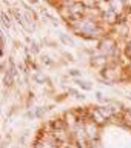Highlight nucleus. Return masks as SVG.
Masks as SVG:
<instances>
[{"instance_id": "f257e3e1", "label": "nucleus", "mask_w": 131, "mask_h": 148, "mask_svg": "<svg viewBox=\"0 0 131 148\" xmlns=\"http://www.w3.org/2000/svg\"><path fill=\"white\" fill-rule=\"evenodd\" d=\"M97 51H99L100 54H104V56H108V57L117 54V45H116V40L113 39V37H110V36L102 37V39L99 40Z\"/></svg>"}, {"instance_id": "f03ea898", "label": "nucleus", "mask_w": 131, "mask_h": 148, "mask_svg": "<svg viewBox=\"0 0 131 148\" xmlns=\"http://www.w3.org/2000/svg\"><path fill=\"white\" fill-rule=\"evenodd\" d=\"M90 62H91V66H94L96 69H99V71H104V69H105V68H108V65L111 63L108 56L100 54L99 51H97V53L90 59Z\"/></svg>"}, {"instance_id": "7ed1b4c3", "label": "nucleus", "mask_w": 131, "mask_h": 148, "mask_svg": "<svg viewBox=\"0 0 131 148\" xmlns=\"http://www.w3.org/2000/svg\"><path fill=\"white\" fill-rule=\"evenodd\" d=\"M85 133L90 140H94V139L97 137V134H99V125H97L96 122H93V120H90V122L85 123Z\"/></svg>"}, {"instance_id": "20e7f679", "label": "nucleus", "mask_w": 131, "mask_h": 148, "mask_svg": "<svg viewBox=\"0 0 131 148\" xmlns=\"http://www.w3.org/2000/svg\"><path fill=\"white\" fill-rule=\"evenodd\" d=\"M90 117H91V120H93V122H96L97 125H104V123H106V122H108V119H106L105 116L100 113V111H99V108H94V110H93L91 113H90Z\"/></svg>"}, {"instance_id": "39448f33", "label": "nucleus", "mask_w": 131, "mask_h": 148, "mask_svg": "<svg viewBox=\"0 0 131 148\" xmlns=\"http://www.w3.org/2000/svg\"><path fill=\"white\" fill-rule=\"evenodd\" d=\"M34 80H36L37 83H40V85H43V83H46V82H48V77H46L43 73H40V71H36V73H34Z\"/></svg>"}, {"instance_id": "423d86ee", "label": "nucleus", "mask_w": 131, "mask_h": 148, "mask_svg": "<svg viewBox=\"0 0 131 148\" xmlns=\"http://www.w3.org/2000/svg\"><path fill=\"white\" fill-rule=\"evenodd\" d=\"M77 83V85H80V88L82 90H85V91H90V90H93V85L90 82H83V80H80V79H76V80H74Z\"/></svg>"}, {"instance_id": "0eeeda50", "label": "nucleus", "mask_w": 131, "mask_h": 148, "mask_svg": "<svg viewBox=\"0 0 131 148\" xmlns=\"http://www.w3.org/2000/svg\"><path fill=\"white\" fill-rule=\"evenodd\" d=\"M60 42H62V43H65V45L74 46V40H73V39H69L67 34H60Z\"/></svg>"}, {"instance_id": "6e6552de", "label": "nucleus", "mask_w": 131, "mask_h": 148, "mask_svg": "<svg viewBox=\"0 0 131 148\" xmlns=\"http://www.w3.org/2000/svg\"><path fill=\"white\" fill-rule=\"evenodd\" d=\"M42 62H43L45 66H53V59L46 57V56H42Z\"/></svg>"}, {"instance_id": "1a4fd4ad", "label": "nucleus", "mask_w": 131, "mask_h": 148, "mask_svg": "<svg viewBox=\"0 0 131 148\" xmlns=\"http://www.w3.org/2000/svg\"><path fill=\"white\" fill-rule=\"evenodd\" d=\"M31 51H32V53H39V51H40V45L37 43V42H34V40L31 42Z\"/></svg>"}, {"instance_id": "9d476101", "label": "nucleus", "mask_w": 131, "mask_h": 148, "mask_svg": "<svg viewBox=\"0 0 131 148\" xmlns=\"http://www.w3.org/2000/svg\"><path fill=\"white\" fill-rule=\"evenodd\" d=\"M69 76L77 79V77H80V76H82V73L79 71V69H69Z\"/></svg>"}]
</instances>
